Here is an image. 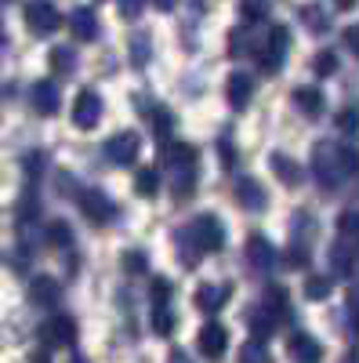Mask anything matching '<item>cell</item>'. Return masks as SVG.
Here are the masks:
<instances>
[{"mask_svg":"<svg viewBox=\"0 0 359 363\" xmlns=\"http://www.w3.org/2000/svg\"><path fill=\"white\" fill-rule=\"evenodd\" d=\"M331 269H334V277H352V272H355L352 240H338V244L331 247Z\"/></svg>","mask_w":359,"mask_h":363,"instance_id":"cell-20","label":"cell"},{"mask_svg":"<svg viewBox=\"0 0 359 363\" xmlns=\"http://www.w3.org/2000/svg\"><path fill=\"white\" fill-rule=\"evenodd\" d=\"M171 363H186V356H182V352H174V356H171Z\"/></svg>","mask_w":359,"mask_h":363,"instance_id":"cell-51","label":"cell"},{"mask_svg":"<svg viewBox=\"0 0 359 363\" xmlns=\"http://www.w3.org/2000/svg\"><path fill=\"white\" fill-rule=\"evenodd\" d=\"M196 345H200V352L207 356V359H222L225 356V349H229V330L222 327V323H203L200 327V335H196Z\"/></svg>","mask_w":359,"mask_h":363,"instance_id":"cell-9","label":"cell"},{"mask_svg":"<svg viewBox=\"0 0 359 363\" xmlns=\"http://www.w3.org/2000/svg\"><path fill=\"white\" fill-rule=\"evenodd\" d=\"M268 167H273V174L283 182L287 189H297V186H302V167H297L287 153H273V157H268Z\"/></svg>","mask_w":359,"mask_h":363,"instance_id":"cell-18","label":"cell"},{"mask_svg":"<svg viewBox=\"0 0 359 363\" xmlns=\"http://www.w3.org/2000/svg\"><path fill=\"white\" fill-rule=\"evenodd\" d=\"M29 363H51V352L47 349H37L33 356H29Z\"/></svg>","mask_w":359,"mask_h":363,"instance_id":"cell-48","label":"cell"},{"mask_svg":"<svg viewBox=\"0 0 359 363\" xmlns=\"http://www.w3.org/2000/svg\"><path fill=\"white\" fill-rule=\"evenodd\" d=\"M229 294H232L229 284H200L196 294H193V301H196V309H203V313H218L225 301H229Z\"/></svg>","mask_w":359,"mask_h":363,"instance_id":"cell-16","label":"cell"},{"mask_svg":"<svg viewBox=\"0 0 359 363\" xmlns=\"http://www.w3.org/2000/svg\"><path fill=\"white\" fill-rule=\"evenodd\" d=\"M355 167H359V153H355V149H348V145L319 142L316 153H312V171L319 178V186H326V189H338Z\"/></svg>","mask_w":359,"mask_h":363,"instance_id":"cell-1","label":"cell"},{"mask_svg":"<svg viewBox=\"0 0 359 363\" xmlns=\"http://www.w3.org/2000/svg\"><path fill=\"white\" fill-rule=\"evenodd\" d=\"M348 316H352V327L359 330V284H352L348 291Z\"/></svg>","mask_w":359,"mask_h":363,"instance_id":"cell-44","label":"cell"},{"mask_svg":"<svg viewBox=\"0 0 359 363\" xmlns=\"http://www.w3.org/2000/svg\"><path fill=\"white\" fill-rule=\"evenodd\" d=\"M116 11H120V18L135 22L142 15V0H116Z\"/></svg>","mask_w":359,"mask_h":363,"instance_id":"cell-41","label":"cell"},{"mask_svg":"<svg viewBox=\"0 0 359 363\" xmlns=\"http://www.w3.org/2000/svg\"><path fill=\"white\" fill-rule=\"evenodd\" d=\"M338 229H341V236H359V211H345V215L338 218Z\"/></svg>","mask_w":359,"mask_h":363,"instance_id":"cell-40","label":"cell"},{"mask_svg":"<svg viewBox=\"0 0 359 363\" xmlns=\"http://www.w3.org/2000/svg\"><path fill=\"white\" fill-rule=\"evenodd\" d=\"M276 316L273 313H268L265 306H258V309H251L247 313V327H251V338H258V342H268V338H273V330H276Z\"/></svg>","mask_w":359,"mask_h":363,"instance_id":"cell-19","label":"cell"},{"mask_svg":"<svg viewBox=\"0 0 359 363\" xmlns=\"http://www.w3.org/2000/svg\"><path fill=\"white\" fill-rule=\"evenodd\" d=\"M345 363H359V356H348V359H345Z\"/></svg>","mask_w":359,"mask_h":363,"instance_id":"cell-54","label":"cell"},{"mask_svg":"<svg viewBox=\"0 0 359 363\" xmlns=\"http://www.w3.org/2000/svg\"><path fill=\"white\" fill-rule=\"evenodd\" d=\"M142 153V138L138 131H116L109 142H106V160L116 164V167H131Z\"/></svg>","mask_w":359,"mask_h":363,"instance_id":"cell-6","label":"cell"},{"mask_svg":"<svg viewBox=\"0 0 359 363\" xmlns=\"http://www.w3.org/2000/svg\"><path fill=\"white\" fill-rule=\"evenodd\" d=\"M261 48V37H254L251 29H232L229 33V51L236 55V58H247V55H254Z\"/></svg>","mask_w":359,"mask_h":363,"instance_id":"cell-22","label":"cell"},{"mask_svg":"<svg viewBox=\"0 0 359 363\" xmlns=\"http://www.w3.org/2000/svg\"><path fill=\"white\" fill-rule=\"evenodd\" d=\"M261 306H265L268 313H273L276 320H287V316H290V294H287L283 287H268Z\"/></svg>","mask_w":359,"mask_h":363,"instance_id":"cell-24","label":"cell"},{"mask_svg":"<svg viewBox=\"0 0 359 363\" xmlns=\"http://www.w3.org/2000/svg\"><path fill=\"white\" fill-rule=\"evenodd\" d=\"M167 298H171V280L153 277V301H156V306H167Z\"/></svg>","mask_w":359,"mask_h":363,"instance_id":"cell-42","label":"cell"},{"mask_svg":"<svg viewBox=\"0 0 359 363\" xmlns=\"http://www.w3.org/2000/svg\"><path fill=\"white\" fill-rule=\"evenodd\" d=\"M149 51H153V48H149V37L145 33H135L131 37V62H135V69H142L149 62Z\"/></svg>","mask_w":359,"mask_h":363,"instance_id":"cell-33","label":"cell"},{"mask_svg":"<svg viewBox=\"0 0 359 363\" xmlns=\"http://www.w3.org/2000/svg\"><path fill=\"white\" fill-rule=\"evenodd\" d=\"M0 48H4V26H0Z\"/></svg>","mask_w":359,"mask_h":363,"instance_id":"cell-53","label":"cell"},{"mask_svg":"<svg viewBox=\"0 0 359 363\" xmlns=\"http://www.w3.org/2000/svg\"><path fill=\"white\" fill-rule=\"evenodd\" d=\"M69 29H73V37H76L80 44H91V40H98V33H102V22H98V15H95L91 8H76V11L69 15Z\"/></svg>","mask_w":359,"mask_h":363,"instance_id":"cell-13","label":"cell"},{"mask_svg":"<svg viewBox=\"0 0 359 363\" xmlns=\"http://www.w3.org/2000/svg\"><path fill=\"white\" fill-rule=\"evenodd\" d=\"M302 22L312 29V33H326V29H331V18L323 15L319 4H305V8H302Z\"/></svg>","mask_w":359,"mask_h":363,"instance_id":"cell-30","label":"cell"},{"mask_svg":"<svg viewBox=\"0 0 359 363\" xmlns=\"http://www.w3.org/2000/svg\"><path fill=\"white\" fill-rule=\"evenodd\" d=\"M149 8H156V11H171V8H174V0H149Z\"/></svg>","mask_w":359,"mask_h":363,"instance_id":"cell-49","label":"cell"},{"mask_svg":"<svg viewBox=\"0 0 359 363\" xmlns=\"http://www.w3.org/2000/svg\"><path fill=\"white\" fill-rule=\"evenodd\" d=\"M40 342L47 349H73L76 345V320L73 316H51L40 323Z\"/></svg>","mask_w":359,"mask_h":363,"instance_id":"cell-5","label":"cell"},{"mask_svg":"<svg viewBox=\"0 0 359 363\" xmlns=\"http://www.w3.org/2000/svg\"><path fill=\"white\" fill-rule=\"evenodd\" d=\"M62 298V284H58L55 277H33L29 280V301H33V306H44V309H51L55 301Z\"/></svg>","mask_w":359,"mask_h":363,"instance_id":"cell-15","label":"cell"},{"mask_svg":"<svg viewBox=\"0 0 359 363\" xmlns=\"http://www.w3.org/2000/svg\"><path fill=\"white\" fill-rule=\"evenodd\" d=\"M247 262L258 272H268V269L276 265V247L268 244V236H261V233H251L247 236Z\"/></svg>","mask_w":359,"mask_h":363,"instance_id":"cell-11","label":"cell"},{"mask_svg":"<svg viewBox=\"0 0 359 363\" xmlns=\"http://www.w3.org/2000/svg\"><path fill=\"white\" fill-rule=\"evenodd\" d=\"M29 106H33V113H40V116H55L58 106H62V95H58V87L51 80H37L33 87H29Z\"/></svg>","mask_w":359,"mask_h":363,"instance_id":"cell-10","label":"cell"},{"mask_svg":"<svg viewBox=\"0 0 359 363\" xmlns=\"http://www.w3.org/2000/svg\"><path fill=\"white\" fill-rule=\"evenodd\" d=\"M193 193H196V164L174 167V196L178 200H189Z\"/></svg>","mask_w":359,"mask_h":363,"instance_id":"cell-26","label":"cell"},{"mask_svg":"<svg viewBox=\"0 0 359 363\" xmlns=\"http://www.w3.org/2000/svg\"><path fill=\"white\" fill-rule=\"evenodd\" d=\"M153 131H156L160 138L171 131V113H167V109H153Z\"/></svg>","mask_w":359,"mask_h":363,"instance_id":"cell-43","label":"cell"},{"mask_svg":"<svg viewBox=\"0 0 359 363\" xmlns=\"http://www.w3.org/2000/svg\"><path fill=\"white\" fill-rule=\"evenodd\" d=\"M218 149H222V167H232V160H236V157H232V142H229V138H222V145H218Z\"/></svg>","mask_w":359,"mask_h":363,"instance_id":"cell-47","label":"cell"},{"mask_svg":"<svg viewBox=\"0 0 359 363\" xmlns=\"http://www.w3.org/2000/svg\"><path fill=\"white\" fill-rule=\"evenodd\" d=\"M232 193H236V203L244 207V211H254V215H258V211H265V203H268L265 186H261L258 178H239Z\"/></svg>","mask_w":359,"mask_h":363,"instance_id":"cell-12","label":"cell"},{"mask_svg":"<svg viewBox=\"0 0 359 363\" xmlns=\"http://www.w3.org/2000/svg\"><path fill=\"white\" fill-rule=\"evenodd\" d=\"M153 330H156V335H171V330H174V313L167 309V306H156L153 309Z\"/></svg>","mask_w":359,"mask_h":363,"instance_id":"cell-36","label":"cell"},{"mask_svg":"<svg viewBox=\"0 0 359 363\" xmlns=\"http://www.w3.org/2000/svg\"><path fill=\"white\" fill-rule=\"evenodd\" d=\"M189 229V236L196 240V247H200V255H215V251H222L225 247V225L215 218V215H200L193 225H186Z\"/></svg>","mask_w":359,"mask_h":363,"instance_id":"cell-3","label":"cell"},{"mask_svg":"<svg viewBox=\"0 0 359 363\" xmlns=\"http://www.w3.org/2000/svg\"><path fill=\"white\" fill-rule=\"evenodd\" d=\"M47 62H51V73H58V77H69V73L76 69V51H73V48H51Z\"/></svg>","mask_w":359,"mask_h":363,"instance_id":"cell-25","label":"cell"},{"mask_svg":"<svg viewBox=\"0 0 359 363\" xmlns=\"http://www.w3.org/2000/svg\"><path fill=\"white\" fill-rule=\"evenodd\" d=\"M345 48L359 58V26H352V29H345Z\"/></svg>","mask_w":359,"mask_h":363,"instance_id":"cell-46","label":"cell"},{"mask_svg":"<svg viewBox=\"0 0 359 363\" xmlns=\"http://www.w3.org/2000/svg\"><path fill=\"white\" fill-rule=\"evenodd\" d=\"M58 193H66V196H76V193H80V189L73 186V174H69V171L58 174Z\"/></svg>","mask_w":359,"mask_h":363,"instance_id":"cell-45","label":"cell"},{"mask_svg":"<svg viewBox=\"0 0 359 363\" xmlns=\"http://www.w3.org/2000/svg\"><path fill=\"white\" fill-rule=\"evenodd\" d=\"M47 244L51 247H69L73 244V225L69 222H62V218H55V222H47Z\"/></svg>","mask_w":359,"mask_h":363,"instance_id":"cell-28","label":"cell"},{"mask_svg":"<svg viewBox=\"0 0 359 363\" xmlns=\"http://www.w3.org/2000/svg\"><path fill=\"white\" fill-rule=\"evenodd\" d=\"M287 48H290V29L287 26H273L268 37H261V48H258V62H261V73H280L283 58H287Z\"/></svg>","mask_w":359,"mask_h":363,"instance_id":"cell-2","label":"cell"},{"mask_svg":"<svg viewBox=\"0 0 359 363\" xmlns=\"http://www.w3.org/2000/svg\"><path fill=\"white\" fill-rule=\"evenodd\" d=\"M294 109L305 116H319L323 113V95L316 87H294Z\"/></svg>","mask_w":359,"mask_h":363,"instance_id":"cell-21","label":"cell"},{"mask_svg":"<svg viewBox=\"0 0 359 363\" xmlns=\"http://www.w3.org/2000/svg\"><path fill=\"white\" fill-rule=\"evenodd\" d=\"M239 363H268V349H265V342L251 338L244 349H239Z\"/></svg>","mask_w":359,"mask_h":363,"instance_id":"cell-32","label":"cell"},{"mask_svg":"<svg viewBox=\"0 0 359 363\" xmlns=\"http://www.w3.org/2000/svg\"><path fill=\"white\" fill-rule=\"evenodd\" d=\"M287 349H290V356H294L297 363H319V359H323V345H319L312 335H305V330H294L290 342H287Z\"/></svg>","mask_w":359,"mask_h":363,"instance_id":"cell-17","label":"cell"},{"mask_svg":"<svg viewBox=\"0 0 359 363\" xmlns=\"http://www.w3.org/2000/svg\"><path fill=\"white\" fill-rule=\"evenodd\" d=\"M164 164L174 171V167H189V164H196V149L189 145V142H171L167 149H164Z\"/></svg>","mask_w":359,"mask_h":363,"instance_id":"cell-23","label":"cell"},{"mask_svg":"<svg viewBox=\"0 0 359 363\" xmlns=\"http://www.w3.org/2000/svg\"><path fill=\"white\" fill-rule=\"evenodd\" d=\"M76 203L84 211V218L91 222V225H109L116 218V203L102 193V189H80L76 193Z\"/></svg>","mask_w":359,"mask_h":363,"instance_id":"cell-4","label":"cell"},{"mask_svg":"<svg viewBox=\"0 0 359 363\" xmlns=\"http://www.w3.org/2000/svg\"><path fill=\"white\" fill-rule=\"evenodd\" d=\"M239 11H244L247 22H261V18L268 15V0H244V4H239Z\"/></svg>","mask_w":359,"mask_h":363,"instance_id":"cell-37","label":"cell"},{"mask_svg":"<svg viewBox=\"0 0 359 363\" xmlns=\"http://www.w3.org/2000/svg\"><path fill=\"white\" fill-rule=\"evenodd\" d=\"M331 291H334V280L331 277H309L305 280V298L309 301H326V298H331Z\"/></svg>","mask_w":359,"mask_h":363,"instance_id":"cell-29","label":"cell"},{"mask_svg":"<svg viewBox=\"0 0 359 363\" xmlns=\"http://www.w3.org/2000/svg\"><path fill=\"white\" fill-rule=\"evenodd\" d=\"M124 269L131 272V277H142V272L149 269V258H145L142 251H127V255H124Z\"/></svg>","mask_w":359,"mask_h":363,"instance_id":"cell-38","label":"cell"},{"mask_svg":"<svg viewBox=\"0 0 359 363\" xmlns=\"http://www.w3.org/2000/svg\"><path fill=\"white\" fill-rule=\"evenodd\" d=\"M338 128H341V131H355V128H359V106H345V109L338 113Z\"/></svg>","mask_w":359,"mask_h":363,"instance_id":"cell-39","label":"cell"},{"mask_svg":"<svg viewBox=\"0 0 359 363\" xmlns=\"http://www.w3.org/2000/svg\"><path fill=\"white\" fill-rule=\"evenodd\" d=\"M102 95L95 87H84L80 95H76V102H73V124L80 128V131H91L98 120H102Z\"/></svg>","mask_w":359,"mask_h":363,"instance_id":"cell-7","label":"cell"},{"mask_svg":"<svg viewBox=\"0 0 359 363\" xmlns=\"http://www.w3.org/2000/svg\"><path fill=\"white\" fill-rule=\"evenodd\" d=\"M69 363H87V359H84V356H73V359H69Z\"/></svg>","mask_w":359,"mask_h":363,"instance_id":"cell-52","label":"cell"},{"mask_svg":"<svg viewBox=\"0 0 359 363\" xmlns=\"http://www.w3.org/2000/svg\"><path fill=\"white\" fill-rule=\"evenodd\" d=\"M25 26L33 29V33L47 37L62 26V15H58V8L51 4V0H29L25 4Z\"/></svg>","mask_w":359,"mask_h":363,"instance_id":"cell-8","label":"cell"},{"mask_svg":"<svg viewBox=\"0 0 359 363\" xmlns=\"http://www.w3.org/2000/svg\"><path fill=\"white\" fill-rule=\"evenodd\" d=\"M359 0H334V11H352Z\"/></svg>","mask_w":359,"mask_h":363,"instance_id":"cell-50","label":"cell"},{"mask_svg":"<svg viewBox=\"0 0 359 363\" xmlns=\"http://www.w3.org/2000/svg\"><path fill=\"white\" fill-rule=\"evenodd\" d=\"M156 189H160V178H156V171L142 167V171L135 174V193H138V196H156Z\"/></svg>","mask_w":359,"mask_h":363,"instance_id":"cell-31","label":"cell"},{"mask_svg":"<svg viewBox=\"0 0 359 363\" xmlns=\"http://www.w3.org/2000/svg\"><path fill=\"white\" fill-rule=\"evenodd\" d=\"M338 69V55L334 51H319L316 58H312V73L316 77H331Z\"/></svg>","mask_w":359,"mask_h":363,"instance_id":"cell-35","label":"cell"},{"mask_svg":"<svg viewBox=\"0 0 359 363\" xmlns=\"http://www.w3.org/2000/svg\"><path fill=\"white\" fill-rule=\"evenodd\" d=\"M251 95H254V80L247 77V73H229V80H225V102L232 106V109H247L251 106Z\"/></svg>","mask_w":359,"mask_h":363,"instance_id":"cell-14","label":"cell"},{"mask_svg":"<svg viewBox=\"0 0 359 363\" xmlns=\"http://www.w3.org/2000/svg\"><path fill=\"white\" fill-rule=\"evenodd\" d=\"M287 265L290 269H305L309 265V244L305 240H294V244L287 247Z\"/></svg>","mask_w":359,"mask_h":363,"instance_id":"cell-34","label":"cell"},{"mask_svg":"<svg viewBox=\"0 0 359 363\" xmlns=\"http://www.w3.org/2000/svg\"><path fill=\"white\" fill-rule=\"evenodd\" d=\"M174 247H178V255H182V265L186 269H193L200 262V247H196V240L189 236V229H178L174 233Z\"/></svg>","mask_w":359,"mask_h":363,"instance_id":"cell-27","label":"cell"}]
</instances>
